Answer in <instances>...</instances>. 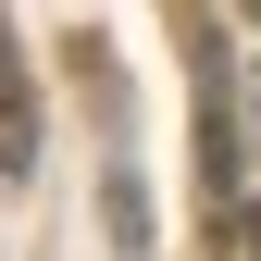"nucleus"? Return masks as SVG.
I'll list each match as a JSON object with an SVG mask.
<instances>
[{"label":"nucleus","mask_w":261,"mask_h":261,"mask_svg":"<svg viewBox=\"0 0 261 261\" xmlns=\"http://www.w3.org/2000/svg\"><path fill=\"white\" fill-rule=\"evenodd\" d=\"M249 112H261V100H249Z\"/></svg>","instance_id":"3"},{"label":"nucleus","mask_w":261,"mask_h":261,"mask_svg":"<svg viewBox=\"0 0 261 261\" xmlns=\"http://www.w3.org/2000/svg\"><path fill=\"white\" fill-rule=\"evenodd\" d=\"M25 162H38V87H25V50L0 25V174H25Z\"/></svg>","instance_id":"1"},{"label":"nucleus","mask_w":261,"mask_h":261,"mask_svg":"<svg viewBox=\"0 0 261 261\" xmlns=\"http://www.w3.org/2000/svg\"><path fill=\"white\" fill-rule=\"evenodd\" d=\"M249 261H261V224H249Z\"/></svg>","instance_id":"2"}]
</instances>
